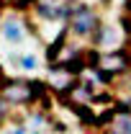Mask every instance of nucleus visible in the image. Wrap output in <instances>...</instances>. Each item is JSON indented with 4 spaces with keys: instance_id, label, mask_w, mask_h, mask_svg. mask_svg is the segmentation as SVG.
<instances>
[{
    "instance_id": "nucleus-1",
    "label": "nucleus",
    "mask_w": 131,
    "mask_h": 134,
    "mask_svg": "<svg viewBox=\"0 0 131 134\" xmlns=\"http://www.w3.org/2000/svg\"><path fill=\"white\" fill-rule=\"evenodd\" d=\"M93 59V65L98 67V72L108 80V77H113V75H121V72H126L131 65V59H129V54L126 52H108V54H95V57H90Z\"/></svg>"
},
{
    "instance_id": "nucleus-2",
    "label": "nucleus",
    "mask_w": 131,
    "mask_h": 134,
    "mask_svg": "<svg viewBox=\"0 0 131 134\" xmlns=\"http://www.w3.org/2000/svg\"><path fill=\"white\" fill-rule=\"evenodd\" d=\"M41 93V85L26 83V80H13V83H5L0 96L8 100V103H28L31 98H36Z\"/></svg>"
},
{
    "instance_id": "nucleus-3",
    "label": "nucleus",
    "mask_w": 131,
    "mask_h": 134,
    "mask_svg": "<svg viewBox=\"0 0 131 134\" xmlns=\"http://www.w3.org/2000/svg\"><path fill=\"white\" fill-rule=\"evenodd\" d=\"M69 26H72V31H75V34L87 36V34H93L95 29H98V16H95L93 8H87V5H77V8L69 10Z\"/></svg>"
},
{
    "instance_id": "nucleus-4",
    "label": "nucleus",
    "mask_w": 131,
    "mask_h": 134,
    "mask_svg": "<svg viewBox=\"0 0 131 134\" xmlns=\"http://www.w3.org/2000/svg\"><path fill=\"white\" fill-rule=\"evenodd\" d=\"M111 134H131V114H118L113 111V116L108 121Z\"/></svg>"
},
{
    "instance_id": "nucleus-5",
    "label": "nucleus",
    "mask_w": 131,
    "mask_h": 134,
    "mask_svg": "<svg viewBox=\"0 0 131 134\" xmlns=\"http://www.w3.org/2000/svg\"><path fill=\"white\" fill-rule=\"evenodd\" d=\"M95 41H98L100 47H116L118 44V34H116L113 26H103L98 31V36H95Z\"/></svg>"
},
{
    "instance_id": "nucleus-6",
    "label": "nucleus",
    "mask_w": 131,
    "mask_h": 134,
    "mask_svg": "<svg viewBox=\"0 0 131 134\" xmlns=\"http://www.w3.org/2000/svg\"><path fill=\"white\" fill-rule=\"evenodd\" d=\"M3 34H5V39L8 41H21V36H23V29H21V23L18 21H5V26H3Z\"/></svg>"
},
{
    "instance_id": "nucleus-7",
    "label": "nucleus",
    "mask_w": 131,
    "mask_h": 134,
    "mask_svg": "<svg viewBox=\"0 0 131 134\" xmlns=\"http://www.w3.org/2000/svg\"><path fill=\"white\" fill-rule=\"evenodd\" d=\"M21 62H23V67H26V70H33V67H36V59H33V57H23Z\"/></svg>"
},
{
    "instance_id": "nucleus-8",
    "label": "nucleus",
    "mask_w": 131,
    "mask_h": 134,
    "mask_svg": "<svg viewBox=\"0 0 131 134\" xmlns=\"http://www.w3.org/2000/svg\"><path fill=\"white\" fill-rule=\"evenodd\" d=\"M5 114H8V100L0 96V119H5Z\"/></svg>"
},
{
    "instance_id": "nucleus-9",
    "label": "nucleus",
    "mask_w": 131,
    "mask_h": 134,
    "mask_svg": "<svg viewBox=\"0 0 131 134\" xmlns=\"http://www.w3.org/2000/svg\"><path fill=\"white\" fill-rule=\"evenodd\" d=\"M10 134H23V129H16V132H10Z\"/></svg>"
}]
</instances>
